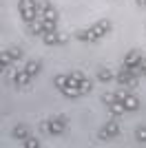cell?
<instances>
[{"mask_svg": "<svg viewBox=\"0 0 146 148\" xmlns=\"http://www.w3.org/2000/svg\"><path fill=\"white\" fill-rule=\"evenodd\" d=\"M115 80L120 86L128 88V91H133L137 84H140V75H135L133 73V69H128L126 64H122L120 69H117V73H115Z\"/></svg>", "mask_w": 146, "mask_h": 148, "instance_id": "6da1fadb", "label": "cell"}, {"mask_svg": "<svg viewBox=\"0 0 146 148\" xmlns=\"http://www.w3.org/2000/svg\"><path fill=\"white\" fill-rule=\"evenodd\" d=\"M18 13H20V18L29 25L31 20L38 18V0H18Z\"/></svg>", "mask_w": 146, "mask_h": 148, "instance_id": "7a4b0ae2", "label": "cell"}, {"mask_svg": "<svg viewBox=\"0 0 146 148\" xmlns=\"http://www.w3.org/2000/svg\"><path fill=\"white\" fill-rule=\"evenodd\" d=\"M117 135H120V126H117L115 122H106L102 128L97 130V139H100V142H111V139H115Z\"/></svg>", "mask_w": 146, "mask_h": 148, "instance_id": "3957f363", "label": "cell"}, {"mask_svg": "<svg viewBox=\"0 0 146 148\" xmlns=\"http://www.w3.org/2000/svg\"><path fill=\"white\" fill-rule=\"evenodd\" d=\"M89 31H91V42H97L100 38H104V36L111 31V20H106V18L97 20V22H95Z\"/></svg>", "mask_w": 146, "mask_h": 148, "instance_id": "277c9868", "label": "cell"}, {"mask_svg": "<svg viewBox=\"0 0 146 148\" xmlns=\"http://www.w3.org/2000/svg\"><path fill=\"white\" fill-rule=\"evenodd\" d=\"M67 128V117L64 115H55V117L49 119V133L51 135H62Z\"/></svg>", "mask_w": 146, "mask_h": 148, "instance_id": "5b68a950", "label": "cell"}, {"mask_svg": "<svg viewBox=\"0 0 146 148\" xmlns=\"http://www.w3.org/2000/svg\"><path fill=\"white\" fill-rule=\"evenodd\" d=\"M142 58H144V56H142V51H140V49H131V51L126 53V56H124L122 64H126L128 69H135L137 64H140V60H142Z\"/></svg>", "mask_w": 146, "mask_h": 148, "instance_id": "8992f818", "label": "cell"}, {"mask_svg": "<svg viewBox=\"0 0 146 148\" xmlns=\"http://www.w3.org/2000/svg\"><path fill=\"white\" fill-rule=\"evenodd\" d=\"M27 29H29V36H40V38H42V33H44V20L38 16L36 20H31L29 25H27Z\"/></svg>", "mask_w": 146, "mask_h": 148, "instance_id": "52a82bcc", "label": "cell"}, {"mask_svg": "<svg viewBox=\"0 0 146 148\" xmlns=\"http://www.w3.org/2000/svg\"><path fill=\"white\" fill-rule=\"evenodd\" d=\"M95 77H97V82H104V84H106V82H113V80H115V73H113L111 69H106V66H100L95 71Z\"/></svg>", "mask_w": 146, "mask_h": 148, "instance_id": "ba28073f", "label": "cell"}, {"mask_svg": "<svg viewBox=\"0 0 146 148\" xmlns=\"http://www.w3.org/2000/svg\"><path fill=\"white\" fill-rule=\"evenodd\" d=\"M11 137L13 139H27L29 137V126L27 124H16L11 128Z\"/></svg>", "mask_w": 146, "mask_h": 148, "instance_id": "9c48e42d", "label": "cell"}, {"mask_svg": "<svg viewBox=\"0 0 146 148\" xmlns=\"http://www.w3.org/2000/svg\"><path fill=\"white\" fill-rule=\"evenodd\" d=\"M122 102H124V106H126V111H137V108H140V99L133 95V91H128Z\"/></svg>", "mask_w": 146, "mask_h": 148, "instance_id": "30bf717a", "label": "cell"}, {"mask_svg": "<svg viewBox=\"0 0 146 148\" xmlns=\"http://www.w3.org/2000/svg\"><path fill=\"white\" fill-rule=\"evenodd\" d=\"M42 42L47 44V47L60 44V31H47V33H42Z\"/></svg>", "mask_w": 146, "mask_h": 148, "instance_id": "8fae6325", "label": "cell"}, {"mask_svg": "<svg viewBox=\"0 0 146 148\" xmlns=\"http://www.w3.org/2000/svg\"><path fill=\"white\" fill-rule=\"evenodd\" d=\"M22 69H24L29 75H33V77H36V75L42 71V62H40V60H27V64H24Z\"/></svg>", "mask_w": 146, "mask_h": 148, "instance_id": "7c38bea8", "label": "cell"}, {"mask_svg": "<svg viewBox=\"0 0 146 148\" xmlns=\"http://www.w3.org/2000/svg\"><path fill=\"white\" fill-rule=\"evenodd\" d=\"M62 95H64V97H69V99H75V97H80L82 93H80V86H78V84H73V82H69L67 86L62 88Z\"/></svg>", "mask_w": 146, "mask_h": 148, "instance_id": "4fadbf2b", "label": "cell"}, {"mask_svg": "<svg viewBox=\"0 0 146 148\" xmlns=\"http://www.w3.org/2000/svg\"><path fill=\"white\" fill-rule=\"evenodd\" d=\"M31 77H33V75H29L27 71H24V69H20L18 75L13 77V84H16V86H27V84L31 82Z\"/></svg>", "mask_w": 146, "mask_h": 148, "instance_id": "5bb4252c", "label": "cell"}, {"mask_svg": "<svg viewBox=\"0 0 146 148\" xmlns=\"http://www.w3.org/2000/svg\"><path fill=\"white\" fill-rule=\"evenodd\" d=\"M106 108H109V113H111V115H115V117H120V115L128 113L126 106H124V102H120V99H117V102H113L111 106H106Z\"/></svg>", "mask_w": 146, "mask_h": 148, "instance_id": "9a60e30c", "label": "cell"}, {"mask_svg": "<svg viewBox=\"0 0 146 148\" xmlns=\"http://www.w3.org/2000/svg\"><path fill=\"white\" fill-rule=\"evenodd\" d=\"M67 84H69V75H55V77H53V86L58 88L60 93H62V88L67 86Z\"/></svg>", "mask_w": 146, "mask_h": 148, "instance_id": "2e32d148", "label": "cell"}, {"mask_svg": "<svg viewBox=\"0 0 146 148\" xmlns=\"http://www.w3.org/2000/svg\"><path fill=\"white\" fill-rule=\"evenodd\" d=\"M102 104L104 106H111L113 102H117V95H115V91H106V93H102Z\"/></svg>", "mask_w": 146, "mask_h": 148, "instance_id": "e0dca14e", "label": "cell"}, {"mask_svg": "<svg viewBox=\"0 0 146 148\" xmlns=\"http://www.w3.org/2000/svg\"><path fill=\"white\" fill-rule=\"evenodd\" d=\"M5 51L9 53V58H11L13 62L22 60V49H20V47H9V49H5Z\"/></svg>", "mask_w": 146, "mask_h": 148, "instance_id": "ac0fdd59", "label": "cell"}, {"mask_svg": "<svg viewBox=\"0 0 146 148\" xmlns=\"http://www.w3.org/2000/svg\"><path fill=\"white\" fill-rule=\"evenodd\" d=\"M75 40H80V42H91V31L89 29H80V31H75Z\"/></svg>", "mask_w": 146, "mask_h": 148, "instance_id": "d6986e66", "label": "cell"}, {"mask_svg": "<svg viewBox=\"0 0 146 148\" xmlns=\"http://www.w3.org/2000/svg\"><path fill=\"white\" fill-rule=\"evenodd\" d=\"M22 146L24 148H40L42 142H40L38 137H27V139H22Z\"/></svg>", "mask_w": 146, "mask_h": 148, "instance_id": "ffe728a7", "label": "cell"}, {"mask_svg": "<svg viewBox=\"0 0 146 148\" xmlns=\"http://www.w3.org/2000/svg\"><path fill=\"white\" fill-rule=\"evenodd\" d=\"M78 86H80V93H82V95H86V93H91V91H93V82H91V80H86V77H84V80L80 82Z\"/></svg>", "mask_w": 146, "mask_h": 148, "instance_id": "44dd1931", "label": "cell"}, {"mask_svg": "<svg viewBox=\"0 0 146 148\" xmlns=\"http://www.w3.org/2000/svg\"><path fill=\"white\" fill-rule=\"evenodd\" d=\"M135 139L140 144H146V126H137L135 128Z\"/></svg>", "mask_w": 146, "mask_h": 148, "instance_id": "7402d4cb", "label": "cell"}, {"mask_svg": "<svg viewBox=\"0 0 146 148\" xmlns=\"http://www.w3.org/2000/svg\"><path fill=\"white\" fill-rule=\"evenodd\" d=\"M11 58H9V53H7V51H2V56H0V69H2V71H5V69H9L11 66Z\"/></svg>", "mask_w": 146, "mask_h": 148, "instance_id": "603a6c76", "label": "cell"}, {"mask_svg": "<svg viewBox=\"0 0 146 148\" xmlns=\"http://www.w3.org/2000/svg\"><path fill=\"white\" fill-rule=\"evenodd\" d=\"M40 18H44V20H58L60 16H58V9H55V7H51V9H47Z\"/></svg>", "mask_w": 146, "mask_h": 148, "instance_id": "cb8c5ba5", "label": "cell"}, {"mask_svg": "<svg viewBox=\"0 0 146 148\" xmlns=\"http://www.w3.org/2000/svg\"><path fill=\"white\" fill-rule=\"evenodd\" d=\"M82 80H84V73H82V71H73V73H69V82H73V84H80Z\"/></svg>", "mask_w": 146, "mask_h": 148, "instance_id": "d4e9b609", "label": "cell"}, {"mask_svg": "<svg viewBox=\"0 0 146 148\" xmlns=\"http://www.w3.org/2000/svg\"><path fill=\"white\" fill-rule=\"evenodd\" d=\"M51 2H49V0H38V16H42L44 11H47V9H51Z\"/></svg>", "mask_w": 146, "mask_h": 148, "instance_id": "484cf974", "label": "cell"}, {"mask_svg": "<svg viewBox=\"0 0 146 148\" xmlns=\"http://www.w3.org/2000/svg\"><path fill=\"white\" fill-rule=\"evenodd\" d=\"M47 31H58V20H44V33Z\"/></svg>", "mask_w": 146, "mask_h": 148, "instance_id": "4316f807", "label": "cell"}, {"mask_svg": "<svg viewBox=\"0 0 146 148\" xmlns=\"http://www.w3.org/2000/svg\"><path fill=\"white\" fill-rule=\"evenodd\" d=\"M18 71H20V69H16V66H9V69H5V75H7V77H9V80L13 82V77L18 75Z\"/></svg>", "mask_w": 146, "mask_h": 148, "instance_id": "83f0119b", "label": "cell"}, {"mask_svg": "<svg viewBox=\"0 0 146 148\" xmlns=\"http://www.w3.org/2000/svg\"><path fill=\"white\" fill-rule=\"evenodd\" d=\"M40 130H42V133H49V119H44V122L40 124Z\"/></svg>", "mask_w": 146, "mask_h": 148, "instance_id": "f1b7e54d", "label": "cell"}, {"mask_svg": "<svg viewBox=\"0 0 146 148\" xmlns=\"http://www.w3.org/2000/svg\"><path fill=\"white\" fill-rule=\"evenodd\" d=\"M69 42V36L67 33H60V44H67Z\"/></svg>", "mask_w": 146, "mask_h": 148, "instance_id": "f546056e", "label": "cell"}, {"mask_svg": "<svg viewBox=\"0 0 146 148\" xmlns=\"http://www.w3.org/2000/svg\"><path fill=\"white\" fill-rule=\"evenodd\" d=\"M135 5L142 7V9H146V0H135Z\"/></svg>", "mask_w": 146, "mask_h": 148, "instance_id": "4dcf8cb0", "label": "cell"}, {"mask_svg": "<svg viewBox=\"0 0 146 148\" xmlns=\"http://www.w3.org/2000/svg\"><path fill=\"white\" fill-rule=\"evenodd\" d=\"M144 75H146V71H144Z\"/></svg>", "mask_w": 146, "mask_h": 148, "instance_id": "1f68e13d", "label": "cell"}]
</instances>
